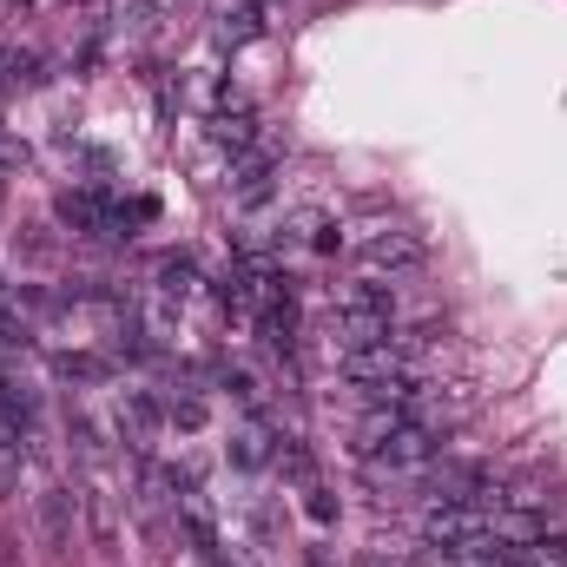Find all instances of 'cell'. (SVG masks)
Listing matches in <instances>:
<instances>
[{
    "mask_svg": "<svg viewBox=\"0 0 567 567\" xmlns=\"http://www.w3.org/2000/svg\"><path fill=\"white\" fill-rule=\"evenodd\" d=\"M390 323H396V290L383 278H357L337 290V350L390 337Z\"/></svg>",
    "mask_w": 567,
    "mask_h": 567,
    "instance_id": "6da1fadb",
    "label": "cell"
},
{
    "mask_svg": "<svg viewBox=\"0 0 567 567\" xmlns=\"http://www.w3.org/2000/svg\"><path fill=\"white\" fill-rule=\"evenodd\" d=\"M435 429L429 423H403L390 442H377L370 449V475H423L429 462H435Z\"/></svg>",
    "mask_w": 567,
    "mask_h": 567,
    "instance_id": "7a4b0ae2",
    "label": "cell"
},
{
    "mask_svg": "<svg viewBox=\"0 0 567 567\" xmlns=\"http://www.w3.org/2000/svg\"><path fill=\"white\" fill-rule=\"evenodd\" d=\"M423 258H429L423 238H416V231H403V225H390V231L363 238V265H370L377 278H383V271H390V278H403V271H416Z\"/></svg>",
    "mask_w": 567,
    "mask_h": 567,
    "instance_id": "3957f363",
    "label": "cell"
},
{
    "mask_svg": "<svg viewBox=\"0 0 567 567\" xmlns=\"http://www.w3.org/2000/svg\"><path fill=\"white\" fill-rule=\"evenodd\" d=\"M212 145H218V152H231V158L258 152V120H251L245 106H218V113H212Z\"/></svg>",
    "mask_w": 567,
    "mask_h": 567,
    "instance_id": "277c9868",
    "label": "cell"
},
{
    "mask_svg": "<svg viewBox=\"0 0 567 567\" xmlns=\"http://www.w3.org/2000/svg\"><path fill=\"white\" fill-rule=\"evenodd\" d=\"M231 185H238V198H265L271 192V152L258 145V152L231 158Z\"/></svg>",
    "mask_w": 567,
    "mask_h": 567,
    "instance_id": "5b68a950",
    "label": "cell"
},
{
    "mask_svg": "<svg viewBox=\"0 0 567 567\" xmlns=\"http://www.w3.org/2000/svg\"><path fill=\"white\" fill-rule=\"evenodd\" d=\"M218 33H225L231 47H245V40H258V33H265V7H258V0H238V7H225V20H218Z\"/></svg>",
    "mask_w": 567,
    "mask_h": 567,
    "instance_id": "8992f818",
    "label": "cell"
},
{
    "mask_svg": "<svg viewBox=\"0 0 567 567\" xmlns=\"http://www.w3.org/2000/svg\"><path fill=\"white\" fill-rule=\"evenodd\" d=\"M60 218H66V225H80V231H100L113 212H106L100 198H86V192H66V198H60Z\"/></svg>",
    "mask_w": 567,
    "mask_h": 567,
    "instance_id": "52a82bcc",
    "label": "cell"
},
{
    "mask_svg": "<svg viewBox=\"0 0 567 567\" xmlns=\"http://www.w3.org/2000/svg\"><path fill=\"white\" fill-rule=\"evenodd\" d=\"M158 290H165V297H192V290H198V265H192V258H165V265H158Z\"/></svg>",
    "mask_w": 567,
    "mask_h": 567,
    "instance_id": "ba28073f",
    "label": "cell"
},
{
    "mask_svg": "<svg viewBox=\"0 0 567 567\" xmlns=\"http://www.w3.org/2000/svg\"><path fill=\"white\" fill-rule=\"evenodd\" d=\"M20 462H27V455H20V435H13V429H0V495H7V488H20Z\"/></svg>",
    "mask_w": 567,
    "mask_h": 567,
    "instance_id": "9c48e42d",
    "label": "cell"
},
{
    "mask_svg": "<svg viewBox=\"0 0 567 567\" xmlns=\"http://www.w3.org/2000/svg\"><path fill=\"white\" fill-rule=\"evenodd\" d=\"M165 416H172L178 429H198V423H205V403H198V396H172V403H165Z\"/></svg>",
    "mask_w": 567,
    "mask_h": 567,
    "instance_id": "30bf717a",
    "label": "cell"
},
{
    "mask_svg": "<svg viewBox=\"0 0 567 567\" xmlns=\"http://www.w3.org/2000/svg\"><path fill=\"white\" fill-rule=\"evenodd\" d=\"M40 515H47V535L60 542V535H66V495H47V502H40Z\"/></svg>",
    "mask_w": 567,
    "mask_h": 567,
    "instance_id": "8fae6325",
    "label": "cell"
}]
</instances>
